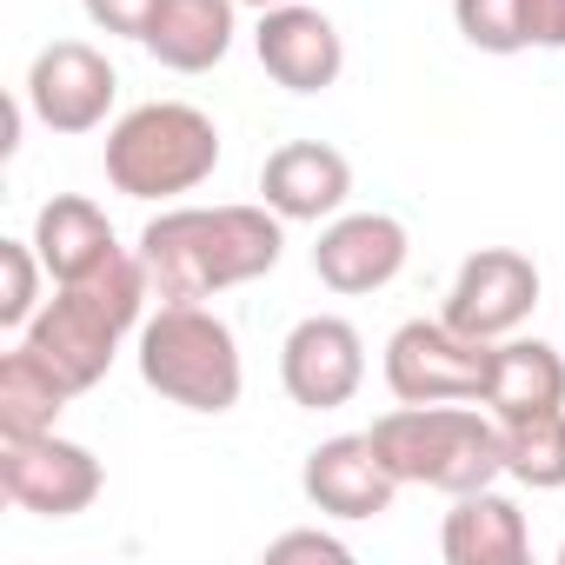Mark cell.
Wrapping results in <instances>:
<instances>
[{
    "label": "cell",
    "mask_w": 565,
    "mask_h": 565,
    "mask_svg": "<svg viewBox=\"0 0 565 565\" xmlns=\"http://www.w3.org/2000/svg\"><path fill=\"white\" fill-rule=\"evenodd\" d=\"M406 253H413L406 220H393V213H333V226L313 246V273H320V287L353 300V294L393 287L406 273Z\"/></svg>",
    "instance_id": "cell-12"
},
{
    "label": "cell",
    "mask_w": 565,
    "mask_h": 565,
    "mask_svg": "<svg viewBox=\"0 0 565 565\" xmlns=\"http://www.w3.org/2000/svg\"><path fill=\"white\" fill-rule=\"evenodd\" d=\"M266 558H273V565H287V558H327V565H347L353 552H347L333 532H279V539L266 545Z\"/></svg>",
    "instance_id": "cell-24"
},
{
    "label": "cell",
    "mask_w": 565,
    "mask_h": 565,
    "mask_svg": "<svg viewBox=\"0 0 565 565\" xmlns=\"http://www.w3.org/2000/svg\"><path fill=\"white\" fill-rule=\"evenodd\" d=\"M452 21L479 54H525L532 47V0H452Z\"/></svg>",
    "instance_id": "cell-21"
},
{
    "label": "cell",
    "mask_w": 565,
    "mask_h": 565,
    "mask_svg": "<svg viewBox=\"0 0 565 565\" xmlns=\"http://www.w3.org/2000/svg\"><path fill=\"white\" fill-rule=\"evenodd\" d=\"M81 8H87V21H94L100 34L147 41V28H153V14H160V0H81Z\"/></svg>",
    "instance_id": "cell-23"
},
{
    "label": "cell",
    "mask_w": 565,
    "mask_h": 565,
    "mask_svg": "<svg viewBox=\"0 0 565 565\" xmlns=\"http://www.w3.org/2000/svg\"><path fill=\"white\" fill-rule=\"evenodd\" d=\"M300 486H307L313 512H327V519H380V512H393L399 472L380 459L373 433H340L307 452Z\"/></svg>",
    "instance_id": "cell-13"
},
{
    "label": "cell",
    "mask_w": 565,
    "mask_h": 565,
    "mask_svg": "<svg viewBox=\"0 0 565 565\" xmlns=\"http://www.w3.org/2000/svg\"><path fill=\"white\" fill-rule=\"evenodd\" d=\"M353 193V160L327 140H287L273 147L259 167V200L287 220V226H320L347 206Z\"/></svg>",
    "instance_id": "cell-14"
},
{
    "label": "cell",
    "mask_w": 565,
    "mask_h": 565,
    "mask_svg": "<svg viewBox=\"0 0 565 565\" xmlns=\"http://www.w3.org/2000/svg\"><path fill=\"white\" fill-rule=\"evenodd\" d=\"M140 380L186 413H233L246 386L239 340L200 300H167L153 320H140Z\"/></svg>",
    "instance_id": "cell-5"
},
{
    "label": "cell",
    "mask_w": 565,
    "mask_h": 565,
    "mask_svg": "<svg viewBox=\"0 0 565 565\" xmlns=\"http://www.w3.org/2000/svg\"><path fill=\"white\" fill-rule=\"evenodd\" d=\"M34 253H41V266H47L54 287H67V279H87L94 266H107V259L120 253V239H114V220H107L94 200L54 193V200L34 213Z\"/></svg>",
    "instance_id": "cell-18"
},
{
    "label": "cell",
    "mask_w": 565,
    "mask_h": 565,
    "mask_svg": "<svg viewBox=\"0 0 565 565\" xmlns=\"http://www.w3.org/2000/svg\"><path fill=\"white\" fill-rule=\"evenodd\" d=\"M380 459L399 472V486H433L446 499L479 492L505 472V433L472 399H433V406H393L373 426Z\"/></svg>",
    "instance_id": "cell-3"
},
{
    "label": "cell",
    "mask_w": 565,
    "mask_h": 565,
    "mask_svg": "<svg viewBox=\"0 0 565 565\" xmlns=\"http://www.w3.org/2000/svg\"><path fill=\"white\" fill-rule=\"evenodd\" d=\"M253 54L259 67L287 87V94H327L347 74V41L320 8H300V0H279V8L259 14L253 28Z\"/></svg>",
    "instance_id": "cell-11"
},
{
    "label": "cell",
    "mask_w": 565,
    "mask_h": 565,
    "mask_svg": "<svg viewBox=\"0 0 565 565\" xmlns=\"http://www.w3.org/2000/svg\"><path fill=\"white\" fill-rule=\"evenodd\" d=\"M479 406H492V419H519V413L565 406V360H558L545 340H519V333L492 340V347H486Z\"/></svg>",
    "instance_id": "cell-17"
},
{
    "label": "cell",
    "mask_w": 565,
    "mask_h": 565,
    "mask_svg": "<svg viewBox=\"0 0 565 565\" xmlns=\"http://www.w3.org/2000/svg\"><path fill=\"white\" fill-rule=\"evenodd\" d=\"M0 273H8V294H0V327L28 333V320L41 313V253L34 239H0Z\"/></svg>",
    "instance_id": "cell-22"
},
{
    "label": "cell",
    "mask_w": 565,
    "mask_h": 565,
    "mask_svg": "<svg viewBox=\"0 0 565 565\" xmlns=\"http://www.w3.org/2000/svg\"><path fill=\"white\" fill-rule=\"evenodd\" d=\"M486 347L466 340L446 320H406L386 340V386L399 406H433V399H479L486 386Z\"/></svg>",
    "instance_id": "cell-7"
},
{
    "label": "cell",
    "mask_w": 565,
    "mask_h": 565,
    "mask_svg": "<svg viewBox=\"0 0 565 565\" xmlns=\"http://www.w3.org/2000/svg\"><path fill=\"white\" fill-rule=\"evenodd\" d=\"M233 34H239V0H160L140 47L167 74H213L233 54Z\"/></svg>",
    "instance_id": "cell-15"
},
{
    "label": "cell",
    "mask_w": 565,
    "mask_h": 565,
    "mask_svg": "<svg viewBox=\"0 0 565 565\" xmlns=\"http://www.w3.org/2000/svg\"><path fill=\"white\" fill-rule=\"evenodd\" d=\"M147 294L153 279L140 266V253H114L107 266H94L87 279H67V287H54V300L28 320L21 347L81 399L107 380V366L120 360L127 333H140V313H147Z\"/></svg>",
    "instance_id": "cell-2"
},
{
    "label": "cell",
    "mask_w": 565,
    "mask_h": 565,
    "mask_svg": "<svg viewBox=\"0 0 565 565\" xmlns=\"http://www.w3.org/2000/svg\"><path fill=\"white\" fill-rule=\"evenodd\" d=\"M107 472L87 446L61 439L54 426L47 433H0V492H8L21 512H41V519H74L100 499Z\"/></svg>",
    "instance_id": "cell-6"
},
{
    "label": "cell",
    "mask_w": 565,
    "mask_h": 565,
    "mask_svg": "<svg viewBox=\"0 0 565 565\" xmlns=\"http://www.w3.org/2000/svg\"><path fill=\"white\" fill-rule=\"evenodd\" d=\"M539 307V266L519 246H479L459 273H452V294H446V327H459L466 340H505L532 320Z\"/></svg>",
    "instance_id": "cell-9"
},
{
    "label": "cell",
    "mask_w": 565,
    "mask_h": 565,
    "mask_svg": "<svg viewBox=\"0 0 565 565\" xmlns=\"http://www.w3.org/2000/svg\"><path fill=\"white\" fill-rule=\"evenodd\" d=\"M279 386L307 413H340L366 386V340L340 313H313L279 347Z\"/></svg>",
    "instance_id": "cell-10"
},
{
    "label": "cell",
    "mask_w": 565,
    "mask_h": 565,
    "mask_svg": "<svg viewBox=\"0 0 565 565\" xmlns=\"http://www.w3.org/2000/svg\"><path fill=\"white\" fill-rule=\"evenodd\" d=\"M239 8H259V14H266V8H279V0H239Z\"/></svg>",
    "instance_id": "cell-26"
},
{
    "label": "cell",
    "mask_w": 565,
    "mask_h": 565,
    "mask_svg": "<svg viewBox=\"0 0 565 565\" xmlns=\"http://www.w3.org/2000/svg\"><path fill=\"white\" fill-rule=\"evenodd\" d=\"M499 433H505V472L519 486H532V492H558L565 486V406L499 419Z\"/></svg>",
    "instance_id": "cell-19"
},
{
    "label": "cell",
    "mask_w": 565,
    "mask_h": 565,
    "mask_svg": "<svg viewBox=\"0 0 565 565\" xmlns=\"http://www.w3.org/2000/svg\"><path fill=\"white\" fill-rule=\"evenodd\" d=\"M558 565H565V545H558Z\"/></svg>",
    "instance_id": "cell-27"
},
{
    "label": "cell",
    "mask_w": 565,
    "mask_h": 565,
    "mask_svg": "<svg viewBox=\"0 0 565 565\" xmlns=\"http://www.w3.org/2000/svg\"><path fill=\"white\" fill-rule=\"evenodd\" d=\"M220 173V127L186 100H147L107 134V186L127 200H173Z\"/></svg>",
    "instance_id": "cell-4"
},
{
    "label": "cell",
    "mask_w": 565,
    "mask_h": 565,
    "mask_svg": "<svg viewBox=\"0 0 565 565\" xmlns=\"http://www.w3.org/2000/svg\"><path fill=\"white\" fill-rule=\"evenodd\" d=\"M67 399L74 393L28 347H14L8 360H0V433H47L67 413Z\"/></svg>",
    "instance_id": "cell-20"
},
{
    "label": "cell",
    "mask_w": 565,
    "mask_h": 565,
    "mask_svg": "<svg viewBox=\"0 0 565 565\" xmlns=\"http://www.w3.org/2000/svg\"><path fill=\"white\" fill-rule=\"evenodd\" d=\"M287 253V220L259 206H167L140 233V266L160 300H213L266 279Z\"/></svg>",
    "instance_id": "cell-1"
},
{
    "label": "cell",
    "mask_w": 565,
    "mask_h": 565,
    "mask_svg": "<svg viewBox=\"0 0 565 565\" xmlns=\"http://www.w3.org/2000/svg\"><path fill=\"white\" fill-rule=\"evenodd\" d=\"M439 552L446 565H525L532 558V532H525V512L479 486V492H459L446 525H439Z\"/></svg>",
    "instance_id": "cell-16"
},
{
    "label": "cell",
    "mask_w": 565,
    "mask_h": 565,
    "mask_svg": "<svg viewBox=\"0 0 565 565\" xmlns=\"http://www.w3.org/2000/svg\"><path fill=\"white\" fill-rule=\"evenodd\" d=\"M21 94H28V114H34L47 134H94V127H107V114H114L120 74H114V61H107L100 47H87V41H54V47L34 54Z\"/></svg>",
    "instance_id": "cell-8"
},
{
    "label": "cell",
    "mask_w": 565,
    "mask_h": 565,
    "mask_svg": "<svg viewBox=\"0 0 565 565\" xmlns=\"http://www.w3.org/2000/svg\"><path fill=\"white\" fill-rule=\"evenodd\" d=\"M532 47H565V0H532Z\"/></svg>",
    "instance_id": "cell-25"
}]
</instances>
